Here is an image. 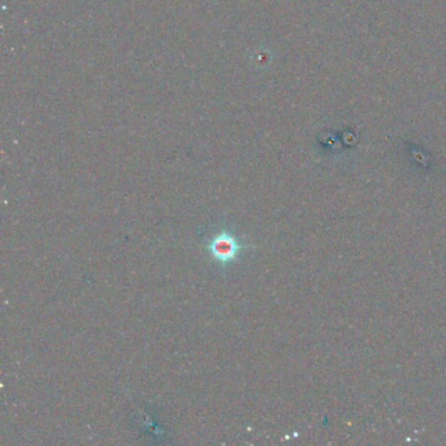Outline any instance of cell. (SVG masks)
<instances>
[{
    "label": "cell",
    "mask_w": 446,
    "mask_h": 446,
    "mask_svg": "<svg viewBox=\"0 0 446 446\" xmlns=\"http://www.w3.org/2000/svg\"><path fill=\"white\" fill-rule=\"evenodd\" d=\"M207 249L216 262L222 265H228L234 262L237 256H240L244 245L236 237H233L231 233L222 232L210 241Z\"/></svg>",
    "instance_id": "obj_1"
}]
</instances>
